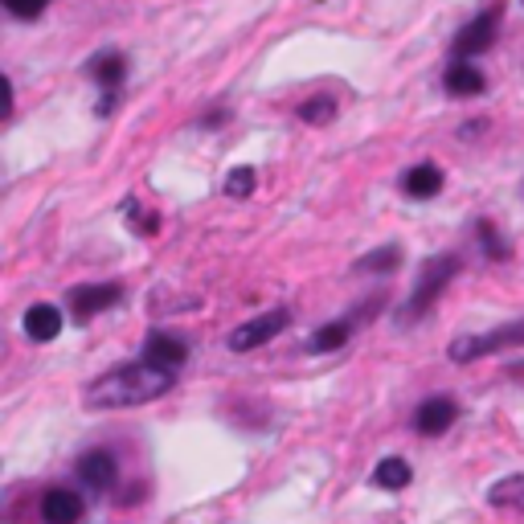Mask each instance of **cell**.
<instances>
[{
    "mask_svg": "<svg viewBox=\"0 0 524 524\" xmlns=\"http://www.w3.org/2000/svg\"><path fill=\"white\" fill-rule=\"evenodd\" d=\"M172 389V369H160V365H123L107 377H99L91 385V406L99 410H123V406H144V402H156L160 393Z\"/></svg>",
    "mask_w": 524,
    "mask_h": 524,
    "instance_id": "6da1fadb",
    "label": "cell"
},
{
    "mask_svg": "<svg viewBox=\"0 0 524 524\" xmlns=\"http://www.w3.org/2000/svg\"><path fill=\"white\" fill-rule=\"evenodd\" d=\"M524 344V324H508V328H496V332H484V336H459L451 340V361L467 365V361H479L488 353H504V348H516Z\"/></svg>",
    "mask_w": 524,
    "mask_h": 524,
    "instance_id": "7a4b0ae2",
    "label": "cell"
},
{
    "mask_svg": "<svg viewBox=\"0 0 524 524\" xmlns=\"http://www.w3.org/2000/svg\"><path fill=\"white\" fill-rule=\"evenodd\" d=\"M459 275V258H451V254H443V258H434V262H426V271H422V279H418V287H414V295H410V303H406V312H402V320H414V316H422L434 299H439V291L451 283Z\"/></svg>",
    "mask_w": 524,
    "mask_h": 524,
    "instance_id": "3957f363",
    "label": "cell"
},
{
    "mask_svg": "<svg viewBox=\"0 0 524 524\" xmlns=\"http://www.w3.org/2000/svg\"><path fill=\"white\" fill-rule=\"evenodd\" d=\"M496 33H500V9H488V13L471 17V25H463L459 37H455V54H459V58L488 54L492 41H496Z\"/></svg>",
    "mask_w": 524,
    "mask_h": 524,
    "instance_id": "277c9868",
    "label": "cell"
},
{
    "mask_svg": "<svg viewBox=\"0 0 524 524\" xmlns=\"http://www.w3.org/2000/svg\"><path fill=\"white\" fill-rule=\"evenodd\" d=\"M287 320H291L287 308H275V312H267V316H258V320H250V324H242V328L230 332V348H234V353H250V348L275 340V336L287 328Z\"/></svg>",
    "mask_w": 524,
    "mask_h": 524,
    "instance_id": "5b68a950",
    "label": "cell"
},
{
    "mask_svg": "<svg viewBox=\"0 0 524 524\" xmlns=\"http://www.w3.org/2000/svg\"><path fill=\"white\" fill-rule=\"evenodd\" d=\"M455 418H459V406H455L451 398H426V402L418 406V414H414V426H418V434L439 439V434H447V430L455 426Z\"/></svg>",
    "mask_w": 524,
    "mask_h": 524,
    "instance_id": "8992f818",
    "label": "cell"
},
{
    "mask_svg": "<svg viewBox=\"0 0 524 524\" xmlns=\"http://www.w3.org/2000/svg\"><path fill=\"white\" fill-rule=\"evenodd\" d=\"M74 320H91L95 312H107L111 303H119V287L115 283H103V287H74L66 295Z\"/></svg>",
    "mask_w": 524,
    "mask_h": 524,
    "instance_id": "52a82bcc",
    "label": "cell"
},
{
    "mask_svg": "<svg viewBox=\"0 0 524 524\" xmlns=\"http://www.w3.org/2000/svg\"><path fill=\"white\" fill-rule=\"evenodd\" d=\"M115 475H119V467H115V455H111V451H86V455L78 459V479H82L86 488H95V492L111 488Z\"/></svg>",
    "mask_w": 524,
    "mask_h": 524,
    "instance_id": "ba28073f",
    "label": "cell"
},
{
    "mask_svg": "<svg viewBox=\"0 0 524 524\" xmlns=\"http://www.w3.org/2000/svg\"><path fill=\"white\" fill-rule=\"evenodd\" d=\"M41 516L46 524H78L82 520V496L70 488H50L41 496Z\"/></svg>",
    "mask_w": 524,
    "mask_h": 524,
    "instance_id": "9c48e42d",
    "label": "cell"
},
{
    "mask_svg": "<svg viewBox=\"0 0 524 524\" xmlns=\"http://www.w3.org/2000/svg\"><path fill=\"white\" fill-rule=\"evenodd\" d=\"M144 361L148 365H160V369H181L189 361V348L177 340V336H164V332H152L144 340Z\"/></svg>",
    "mask_w": 524,
    "mask_h": 524,
    "instance_id": "30bf717a",
    "label": "cell"
},
{
    "mask_svg": "<svg viewBox=\"0 0 524 524\" xmlns=\"http://www.w3.org/2000/svg\"><path fill=\"white\" fill-rule=\"evenodd\" d=\"M443 86H447V95H455V99H471V95H484L488 78H484V70H475L471 62H455L447 70Z\"/></svg>",
    "mask_w": 524,
    "mask_h": 524,
    "instance_id": "8fae6325",
    "label": "cell"
},
{
    "mask_svg": "<svg viewBox=\"0 0 524 524\" xmlns=\"http://www.w3.org/2000/svg\"><path fill=\"white\" fill-rule=\"evenodd\" d=\"M25 332L29 340H54L62 332V312L54 303H37V308L25 312Z\"/></svg>",
    "mask_w": 524,
    "mask_h": 524,
    "instance_id": "7c38bea8",
    "label": "cell"
},
{
    "mask_svg": "<svg viewBox=\"0 0 524 524\" xmlns=\"http://www.w3.org/2000/svg\"><path fill=\"white\" fill-rule=\"evenodd\" d=\"M402 185H406L410 197H434L443 189V168L439 164H414Z\"/></svg>",
    "mask_w": 524,
    "mask_h": 524,
    "instance_id": "4fadbf2b",
    "label": "cell"
},
{
    "mask_svg": "<svg viewBox=\"0 0 524 524\" xmlns=\"http://www.w3.org/2000/svg\"><path fill=\"white\" fill-rule=\"evenodd\" d=\"M488 504L524 512V475H508V479H500V484H492L488 488Z\"/></svg>",
    "mask_w": 524,
    "mask_h": 524,
    "instance_id": "5bb4252c",
    "label": "cell"
},
{
    "mask_svg": "<svg viewBox=\"0 0 524 524\" xmlns=\"http://www.w3.org/2000/svg\"><path fill=\"white\" fill-rule=\"evenodd\" d=\"M410 463L406 459H381L377 463V471H373V479H377V488H389V492H398V488H406L410 484Z\"/></svg>",
    "mask_w": 524,
    "mask_h": 524,
    "instance_id": "9a60e30c",
    "label": "cell"
},
{
    "mask_svg": "<svg viewBox=\"0 0 524 524\" xmlns=\"http://www.w3.org/2000/svg\"><path fill=\"white\" fill-rule=\"evenodd\" d=\"M344 340H348V324L336 320V324H324V328L308 340V348H312V353H332V348H340Z\"/></svg>",
    "mask_w": 524,
    "mask_h": 524,
    "instance_id": "2e32d148",
    "label": "cell"
},
{
    "mask_svg": "<svg viewBox=\"0 0 524 524\" xmlns=\"http://www.w3.org/2000/svg\"><path fill=\"white\" fill-rule=\"evenodd\" d=\"M123 70H127V66H123L119 54H103V58L91 62V74H95L103 86H119V82H123Z\"/></svg>",
    "mask_w": 524,
    "mask_h": 524,
    "instance_id": "e0dca14e",
    "label": "cell"
},
{
    "mask_svg": "<svg viewBox=\"0 0 524 524\" xmlns=\"http://www.w3.org/2000/svg\"><path fill=\"white\" fill-rule=\"evenodd\" d=\"M398 262H402V250H398V246H381V250H373V254L361 258V271L381 275V271H393Z\"/></svg>",
    "mask_w": 524,
    "mask_h": 524,
    "instance_id": "ac0fdd59",
    "label": "cell"
},
{
    "mask_svg": "<svg viewBox=\"0 0 524 524\" xmlns=\"http://www.w3.org/2000/svg\"><path fill=\"white\" fill-rule=\"evenodd\" d=\"M336 115V103L328 99V95H316V99H308V103H299V119L303 123H328Z\"/></svg>",
    "mask_w": 524,
    "mask_h": 524,
    "instance_id": "d6986e66",
    "label": "cell"
},
{
    "mask_svg": "<svg viewBox=\"0 0 524 524\" xmlns=\"http://www.w3.org/2000/svg\"><path fill=\"white\" fill-rule=\"evenodd\" d=\"M254 181H258V177H254V168H250V164L234 168L230 177H226V197H238V201L250 197V193H254Z\"/></svg>",
    "mask_w": 524,
    "mask_h": 524,
    "instance_id": "ffe728a7",
    "label": "cell"
},
{
    "mask_svg": "<svg viewBox=\"0 0 524 524\" xmlns=\"http://www.w3.org/2000/svg\"><path fill=\"white\" fill-rule=\"evenodd\" d=\"M0 5H5L13 17H21V21H33V17L46 13L50 0H0Z\"/></svg>",
    "mask_w": 524,
    "mask_h": 524,
    "instance_id": "44dd1931",
    "label": "cell"
},
{
    "mask_svg": "<svg viewBox=\"0 0 524 524\" xmlns=\"http://www.w3.org/2000/svg\"><path fill=\"white\" fill-rule=\"evenodd\" d=\"M479 242H484V250H488L492 258H508V246L500 242V234H496L492 226H479Z\"/></svg>",
    "mask_w": 524,
    "mask_h": 524,
    "instance_id": "7402d4cb",
    "label": "cell"
}]
</instances>
